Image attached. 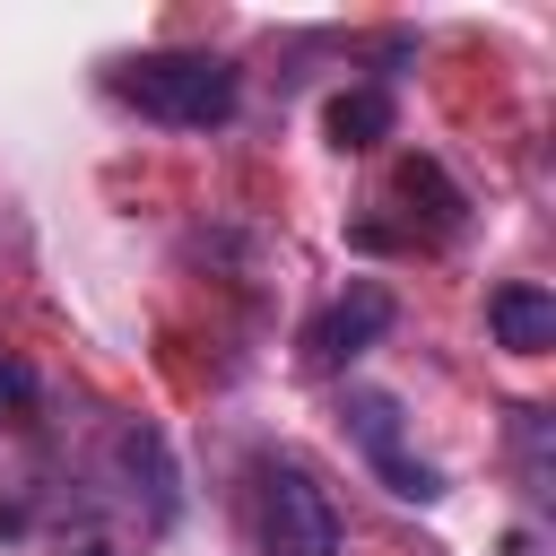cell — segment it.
I'll list each match as a JSON object with an SVG mask.
<instances>
[{
  "label": "cell",
  "instance_id": "obj_3",
  "mask_svg": "<svg viewBox=\"0 0 556 556\" xmlns=\"http://www.w3.org/2000/svg\"><path fill=\"white\" fill-rule=\"evenodd\" d=\"M348 434H356V452L374 460V478H382L391 495H408V504H434V495H443L434 460L408 452V434H400V400H391V391H348Z\"/></svg>",
  "mask_w": 556,
  "mask_h": 556
},
{
  "label": "cell",
  "instance_id": "obj_4",
  "mask_svg": "<svg viewBox=\"0 0 556 556\" xmlns=\"http://www.w3.org/2000/svg\"><path fill=\"white\" fill-rule=\"evenodd\" d=\"M391 313H400V304H391V287L356 278L339 304H321V313H313V330H304V365H313V374H339V365H356V356H365V348L391 330Z\"/></svg>",
  "mask_w": 556,
  "mask_h": 556
},
{
  "label": "cell",
  "instance_id": "obj_6",
  "mask_svg": "<svg viewBox=\"0 0 556 556\" xmlns=\"http://www.w3.org/2000/svg\"><path fill=\"white\" fill-rule=\"evenodd\" d=\"M321 130H330V148H374V139H391V96L382 87H339L321 104Z\"/></svg>",
  "mask_w": 556,
  "mask_h": 556
},
{
  "label": "cell",
  "instance_id": "obj_7",
  "mask_svg": "<svg viewBox=\"0 0 556 556\" xmlns=\"http://www.w3.org/2000/svg\"><path fill=\"white\" fill-rule=\"evenodd\" d=\"M35 400H43V391H35V365L0 348V426H26V417H35Z\"/></svg>",
  "mask_w": 556,
  "mask_h": 556
},
{
  "label": "cell",
  "instance_id": "obj_2",
  "mask_svg": "<svg viewBox=\"0 0 556 556\" xmlns=\"http://www.w3.org/2000/svg\"><path fill=\"white\" fill-rule=\"evenodd\" d=\"M252 521H261L269 556H339V513H330L321 478L295 469V460H261L252 469Z\"/></svg>",
  "mask_w": 556,
  "mask_h": 556
},
{
  "label": "cell",
  "instance_id": "obj_5",
  "mask_svg": "<svg viewBox=\"0 0 556 556\" xmlns=\"http://www.w3.org/2000/svg\"><path fill=\"white\" fill-rule=\"evenodd\" d=\"M486 330H495L513 356H547V348H556V295H547V287H495V295H486Z\"/></svg>",
  "mask_w": 556,
  "mask_h": 556
},
{
  "label": "cell",
  "instance_id": "obj_8",
  "mask_svg": "<svg viewBox=\"0 0 556 556\" xmlns=\"http://www.w3.org/2000/svg\"><path fill=\"white\" fill-rule=\"evenodd\" d=\"M504 556H539V539H530V530H513V539H504Z\"/></svg>",
  "mask_w": 556,
  "mask_h": 556
},
{
  "label": "cell",
  "instance_id": "obj_9",
  "mask_svg": "<svg viewBox=\"0 0 556 556\" xmlns=\"http://www.w3.org/2000/svg\"><path fill=\"white\" fill-rule=\"evenodd\" d=\"M78 556H104V547H78Z\"/></svg>",
  "mask_w": 556,
  "mask_h": 556
},
{
  "label": "cell",
  "instance_id": "obj_1",
  "mask_svg": "<svg viewBox=\"0 0 556 556\" xmlns=\"http://www.w3.org/2000/svg\"><path fill=\"white\" fill-rule=\"evenodd\" d=\"M113 96L165 130H217L235 113V61L217 52H139L113 70Z\"/></svg>",
  "mask_w": 556,
  "mask_h": 556
}]
</instances>
